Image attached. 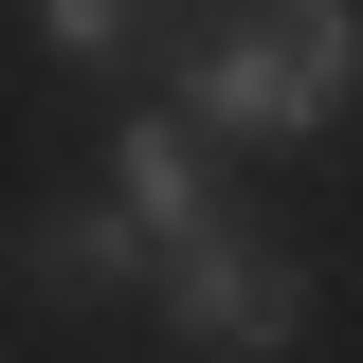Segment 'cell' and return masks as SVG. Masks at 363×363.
Wrapping results in <instances>:
<instances>
[{
	"label": "cell",
	"instance_id": "1",
	"mask_svg": "<svg viewBox=\"0 0 363 363\" xmlns=\"http://www.w3.org/2000/svg\"><path fill=\"white\" fill-rule=\"evenodd\" d=\"M363 109V0H218L182 37V128L200 145H327Z\"/></svg>",
	"mask_w": 363,
	"mask_h": 363
},
{
	"label": "cell",
	"instance_id": "2",
	"mask_svg": "<svg viewBox=\"0 0 363 363\" xmlns=\"http://www.w3.org/2000/svg\"><path fill=\"white\" fill-rule=\"evenodd\" d=\"M145 309H164L200 363H291V327H309V255L255 236V218H218V236H182V255L145 272Z\"/></svg>",
	"mask_w": 363,
	"mask_h": 363
},
{
	"label": "cell",
	"instance_id": "3",
	"mask_svg": "<svg viewBox=\"0 0 363 363\" xmlns=\"http://www.w3.org/2000/svg\"><path fill=\"white\" fill-rule=\"evenodd\" d=\"M109 218H128L145 255L218 236V218H236V200H218V145L182 128V109H128V128H109Z\"/></svg>",
	"mask_w": 363,
	"mask_h": 363
},
{
	"label": "cell",
	"instance_id": "4",
	"mask_svg": "<svg viewBox=\"0 0 363 363\" xmlns=\"http://www.w3.org/2000/svg\"><path fill=\"white\" fill-rule=\"evenodd\" d=\"M0 272H18V291H55V309H128L164 255H145L109 200H73V218H18V255H0Z\"/></svg>",
	"mask_w": 363,
	"mask_h": 363
},
{
	"label": "cell",
	"instance_id": "5",
	"mask_svg": "<svg viewBox=\"0 0 363 363\" xmlns=\"http://www.w3.org/2000/svg\"><path fill=\"white\" fill-rule=\"evenodd\" d=\"M145 37H164V0H37V55L55 73H128Z\"/></svg>",
	"mask_w": 363,
	"mask_h": 363
}]
</instances>
